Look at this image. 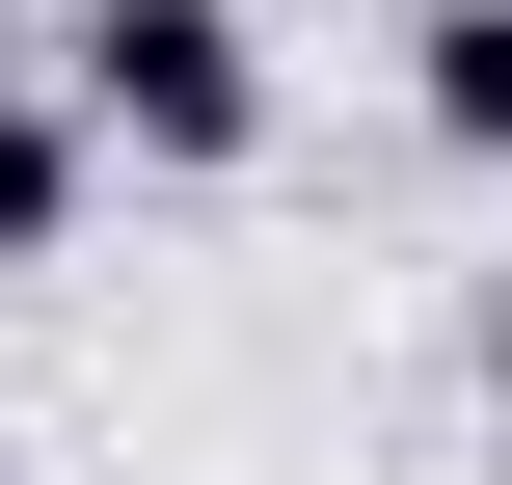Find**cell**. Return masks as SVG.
<instances>
[{
  "mask_svg": "<svg viewBox=\"0 0 512 485\" xmlns=\"http://www.w3.org/2000/svg\"><path fill=\"white\" fill-rule=\"evenodd\" d=\"M27 81L81 108V162H162V189H243L270 162V27L243 0H81Z\"/></svg>",
  "mask_w": 512,
  "mask_h": 485,
  "instance_id": "cell-1",
  "label": "cell"
},
{
  "mask_svg": "<svg viewBox=\"0 0 512 485\" xmlns=\"http://www.w3.org/2000/svg\"><path fill=\"white\" fill-rule=\"evenodd\" d=\"M54 243H81V108L0 54V270H54Z\"/></svg>",
  "mask_w": 512,
  "mask_h": 485,
  "instance_id": "cell-2",
  "label": "cell"
},
{
  "mask_svg": "<svg viewBox=\"0 0 512 485\" xmlns=\"http://www.w3.org/2000/svg\"><path fill=\"white\" fill-rule=\"evenodd\" d=\"M405 108H432L459 162H512V0H432V27H405Z\"/></svg>",
  "mask_w": 512,
  "mask_h": 485,
  "instance_id": "cell-3",
  "label": "cell"
},
{
  "mask_svg": "<svg viewBox=\"0 0 512 485\" xmlns=\"http://www.w3.org/2000/svg\"><path fill=\"white\" fill-rule=\"evenodd\" d=\"M486 405H512V243H486Z\"/></svg>",
  "mask_w": 512,
  "mask_h": 485,
  "instance_id": "cell-4",
  "label": "cell"
}]
</instances>
